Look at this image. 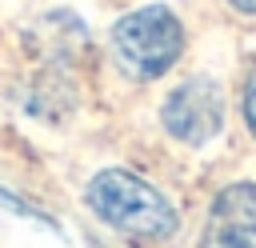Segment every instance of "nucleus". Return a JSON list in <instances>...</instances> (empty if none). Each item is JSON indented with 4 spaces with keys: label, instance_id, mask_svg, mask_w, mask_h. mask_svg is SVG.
<instances>
[{
    "label": "nucleus",
    "instance_id": "5",
    "mask_svg": "<svg viewBox=\"0 0 256 248\" xmlns=\"http://www.w3.org/2000/svg\"><path fill=\"white\" fill-rule=\"evenodd\" d=\"M244 124H248V132L256 136V68H252V76H248V84H244Z\"/></svg>",
    "mask_w": 256,
    "mask_h": 248
},
{
    "label": "nucleus",
    "instance_id": "1",
    "mask_svg": "<svg viewBox=\"0 0 256 248\" xmlns=\"http://www.w3.org/2000/svg\"><path fill=\"white\" fill-rule=\"evenodd\" d=\"M84 200L108 228H116L128 240L156 244V240H168L176 232V208L136 172H124V168L96 172L88 180Z\"/></svg>",
    "mask_w": 256,
    "mask_h": 248
},
{
    "label": "nucleus",
    "instance_id": "2",
    "mask_svg": "<svg viewBox=\"0 0 256 248\" xmlns=\"http://www.w3.org/2000/svg\"><path fill=\"white\" fill-rule=\"evenodd\" d=\"M112 52L120 68L136 80H160L184 52V28L172 8L148 4L116 20L112 28Z\"/></svg>",
    "mask_w": 256,
    "mask_h": 248
},
{
    "label": "nucleus",
    "instance_id": "3",
    "mask_svg": "<svg viewBox=\"0 0 256 248\" xmlns=\"http://www.w3.org/2000/svg\"><path fill=\"white\" fill-rule=\"evenodd\" d=\"M160 120L180 144H192V148L208 144L224 128V92H220V84L208 80V76L184 80L180 88L168 92V100L160 108Z\"/></svg>",
    "mask_w": 256,
    "mask_h": 248
},
{
    "label": "nucleus",
    "instance_id": "4",
    "mask_svg": "<svg viewBox=\"0 0 256 248\" xmlns=\"http://www.w3.org/2000/svg\"><path fill=\"white\" fill-rule=\"evenodd\" d=\"M200 248H256V184H228L208 212Z\"/></svg>",
    "mask_w": 256,
    "mask_h": 248
},
{
    "label": "nucleus",
    "instance_id": "6",
    "mask_svg": "<svg viewBox=\"0 0 256 248\" xmlns=\"http://www.w3.org/2000/svg\"><path fill=\"white\" fill-rule=\"evenodd\" d=\"M236 12H244V16H256V0H228Z\"/></svg>",
    "mask_w": 256,
    "mask_h": 248
}]
</instances>
